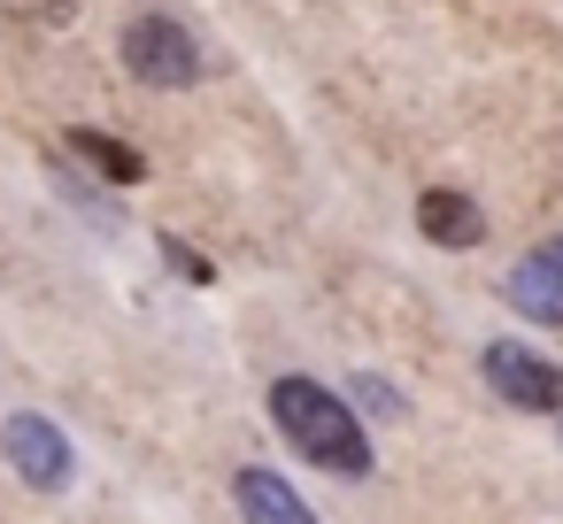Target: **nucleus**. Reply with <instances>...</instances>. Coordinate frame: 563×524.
<instances>
[{"label": "nucleus", "instance_id": "nucleus-4", "mask_svg": "<svg viewBox=\"0 0 563 524\" xmlns=\"http://www.w3.org/2000/svg\"><path fill=\"white\" fill-rule=\"evenodd\" d=\"M0 447H9L16 478H24V486H40V493H63V486H70V470H78L70 439H63V432H55L47 416H9V432H0Z\"/></svg>", "mask_w": 563, "mask_h": 524}, {"label": "nucleus", "instance_id": "nucleus-8", "mask_svg": "<svg viewBox=\"0 0 563 524\" xmlns=\"http://www.w3.org/2000/svg\"><path fill=\"white\" fill-rule=\"evenodd\" d=\"M70 147H78V155H86L101 178H117V186H140V170H147V163H140L124 140H101V132H70Z\"/></svg>", "mask_w": 563, "mask_h": 524}, {"label": "nucleus", "instance_id": "nucleus-6", "mask_svg": "<svg viewBox=\"0 0 563 524\" xmlns=\"http://www.w3.org/2000/svg\"><path fill=\"white\" fill-rule=\"evenodd\" d=\"M232 501H240V516H247V524H317V516H309V501H301L278 470H263V462H247V470L232 478Z\"/></svg>", "mask_w": 563, "mask_h": 524}, {"label": "nucleus", "instance_id": "nucleus-1", "mask_svg": "<svg viewBox=\"0 0 563 524\" xmlns=\"http://www.w3.org/2000/svg\"><path fill=\"white\" fill-rule=\"evenodd\" d=\"M271 416H278V432L294 439V455H309L317 470H332V478H371L363 416H355L340 393H324L317 378H278V386H271Z\"/></svg>", "mask_w": 563, "mask_h": 524}, {"label": "nucleus", "instance_id": "nucleus-3", "mask_svg": "<svg viewBox=\"0 0 563 524\" xmlns=\"http://www.w3.org/2000/svg\"><path fill=\"white\" fill-rule=\"evenodd\" d=\"M486 386H494L509 409H532V416L563 409V370H555L548 355L517 347V339H494V347H486Z\"/></svg>", "mask_w": 563, "mask_h": 524}, {"label": "nucleus", "instance_id": "nucleus-9", "mask_svg": "<svg viewBox=\"0 0 563 524\" xmlns=\"http://www.w3.org/2000/svg\"><path fill=\"white\" fill-rule=\"evenodd\" d=\"M540 255H548V263H555V270H563V239H548V247H540Z\"/></svg>", "mask_w": 563, "mask_h": 524}, {"label": "nucleus", "instance_id": "nucleus-5", "mask_svg": "<svg viewBox=\"0 0 563 524\" xmlns=\"http://www.w3.org/2000/svg\"><path fill=\"white\" fill-rule=\"evenodd\" d=\"M417 232L432 239V247H478L486 239V216H478V201L471 193H455V186H432V193H417Z\"/></svg>", "mask_w": 563, "mask_h": 524}, {"label": "nucleus", "instance_id": "nucleus-2", "mask_svg": "<svg viewBox=\"0 0 563 524\" xmlns=\"http://www.w3.org/2000/svg\"><path fill=\"white\" fill-rule=\"evenodd\" d=\"M117 55H124V70H132L140 86H163V93H186V86L201 78V40H194L178 16H163V9L132 16L124 40H117Z\"/></svg>", "mask_w": 563, "mask_h": 524}, {"label": "nucleus", "instance_id": "nucleus-7", "mask_svg": "<svg viewBox=\"0 0 563 524\" xmlns=\"http://www.w3.org/2000/svg\"><path fill=\"white\" fill-rule=\"evenodd\" d=\"M509 309L532 316V324H563V270H555L548 255L517 263V270H509Z\"/></svg>", "mask_w": 563, "mask_h": 524}]
</instances>
